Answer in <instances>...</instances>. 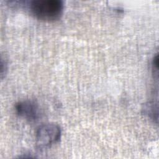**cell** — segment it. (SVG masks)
Here are the masks:
<instances>
[{
  "mask_svg": "<svg viewBox=\"0 0 159 159\" xmlns=\"http://www.w3.org/2000/svg\"><path fill=\"white\" fill-rule=\"evenodd\" d=\"M31 12L44 20L58 19L63 12V3L61 0H33L29 3Z\"/></svg>",
  "mask_w": 159,
  "mask_h": 159,
  "instance_id": "obj_1",
  "label": "cell"
},
{
  "mask_svg": "<svg viewBox=\"0 0 159 159\" xmlns=\"http://www.w3.org/2000/svg\"><path fill=\"white\" fill-rule=\"evenodd\" d=\"M60 137L59 125L54 123L44 124L39 126L36 131V143L39 148H46L58 142Z\"/></svg>",
  "mask_w": 159,
  "mask_h": 159,
  "instance_id": "obj_2",
  "label": "cell"
},
{
  "mask_svg": "<svg viewBox=\"0 0 159 159\" xmlns=\"http://www.w3.org/2000/svg\"><path fill=\"white\" fill-rule=\"evenodd\" d=\"M16 110L20 116L30 121H34L40 116L39 106L34 101L25 100L19 102L16 105Z\"/></svg>",
  "mask_w": 159,
  "mask_h": 159,
  "instance_id": "obj_3",
  "label": "cell"
}]
</instances>
